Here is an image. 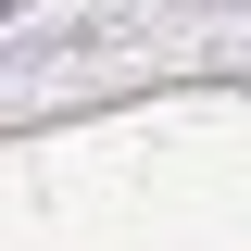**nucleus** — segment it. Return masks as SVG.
<instances>
[{"label":"nucleus","instance_id":"nucleus-1","mask_svg":"<svg viewBox=\"0 0 251 251\" xmlns=\"http://www.w3.org/2000/svg\"><path fill=\"white\" fill-rule=\"evenodd\" d=\"M0 13H13V0H0Z\"/></svg>","mask_w":251,"mask_h":251}]
</instances>
